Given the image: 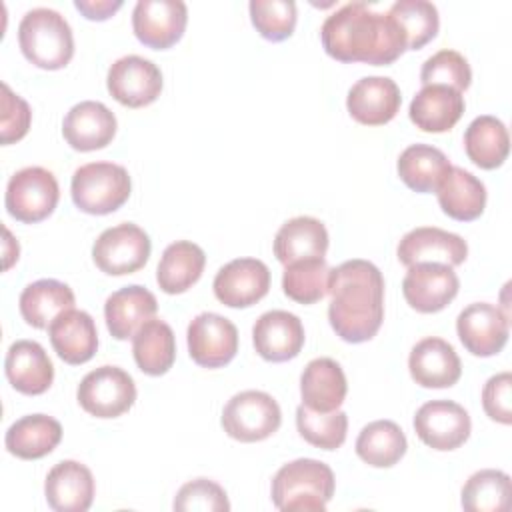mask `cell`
Returning <instances> with one entry per match:
<instances>
[{"instance_id": "cell-1", "label": "cell", "mask_w": 512, "mask_h": 512, "mask_svg": "<svg viewBox=\"0 0 512 512\" xmlns=\"http://www.w3.org/2000/svg\"><path fill=\"white\" fill-rule=\"evenodd\" d=\"M320 40L328 56L338 62L392 64L406 50V40L388 12H374L366 2H348L332 12Z\"/></svg>"}, {"instance_id": "cell-2", "label": "cell", "mask_w": 512, "mask_h": 512, "mask_svg": "<svg viewBox=\"0 0 512 512\" xmlns=\"http://www.w3.org/2000/svg\"><path fill=\"white\" fill-rule=\"evenodd\" d=\"M328 320L344 342L360 344L376 336L384 320V278L368 260H346L330 268Z\"/></svg>"}, {"instance_id": "cell-3", "label": "cell", "mask_w": 512, "mask_h": 512, "mask_svg": "<svg viewBox=\"0 0 512 512\" xmlns=\"http://www.w3.org/2000/svg\"><path fill=\"white\" fill-rule=\"evenodd\" d=\"M334 472L314 458H298L284 464L272 480V502L278 510L324 512L334 496Z\"/></svg>"}, {"instance_id": "cell-4", "label": "cell", "mask_w": 512, "mask_h": 512, "mask_svg": "<svg viewBox=\"0 0 512 512\" xmlns=\"http://www.w3.org/2000/svg\"><path fill=\"white\" fill-rule=\"evenodd\" d=\"M18 44L26 60L44 70H60L74 56L72 28L52 8H32L22 16Z\"/></svg>"}, {"instance_id": "cell-5", "label": "cell", "mask_w": 512, "mask_h": 512, "mask_svg": "<svg viewBox=\"0 0 512 512\" xmlns=\"http://www.w3.org/2000/svg\"><path fill=\"white\" fill-rule=\"evenodd\" d=\"M132 190L130 174L114 162H90L72 174L70 194L78 210L104 216L118 210Z\"/></svg>"}, {"instance_id": "cell-6", "label": "cell", "mask_w": 512, "mask_h": 512, "mask_svg": "<svg viewBox=\"0 0 512 512\" xmlns=\"http://www.w3.org/2000/svg\"><path fill=\"white\" fill-rule=\"evenodd\" d=\"M220 422L230 438L238 442H260L280 428L282 412L270 394L244 390L228 400Z\"/></svg>"}, {"instance_id": "cell-7", "label": "cell", "mask_w": 512, "mask_h": 512, "mask_svg": "<svg viewBox=\"0 0 512 512\" xmlns=\"http://www.w3.org/2000/svg\"><path fill=\"white\" fill-rule=\"evenodd\" d=\"M60 198L56 176L42 166H28L10 176L4 204L12 218L36 224L48 218Z\"/></svg>"}, {"instance_id": "cell-8", "label": "cell", "mask_w": 512, "mask_h": 512, "mask_svg": "<svg viewBox=\"0 0 512 512\" xmlns=\"http://www.w3.org/2000/svg\"><path fill=\"white\" fill-rule=\"evenodd\" d=\"M76 398L84 412L96 418H118L136 402V384L126 370L100 366L80 380Z\"/></svg>"}, {"instance_id": "cell-9", "label": "cell", "mask_w": 512, "mask_h": 512, "mask_svg": "<svg viewBox=\"0 0 512 512\" xmlns=\"http://www.w3.org/2000/svg\"><path fill=\"white\" fill-rule=\"evenodd\" d=\"M150 250L152 244L148 234L132 222H122L106 228L96 238L92 258L104 274L124 276L140 270L148 262Z\"/></svg>"}, {"instance_id": "cell-10", "label": "cell", "mask_w": 512, "mask_h": 512, "mask_svg": "<svg viewBox=\"0 0 512 512\" xmlns=\"http://www.w3.org/2000/svg\"><path fill=\"white\" fill-rule=\"evenodd\" d=\"M162 84L160 68L138 54L122 56L108 68V92L116 102L128 108L152 104L160 96Z\"/></svg>"}, {"instance_id": "cell-11", "label": "cell", "mask_w": 512, "mask_h": 512, "mask_svg": "<svg viewBox=\"0 0 512 512\" xmlns=\"http://www.w3.org/2000/svg\"><path fill=\"white\" fill-rule=\"evenodd\" d=\"M188 354L202 368H222L238 352L236 326L216 312L198 314L186 330Z\"/></svg>"}, {"instance_id": "cell-12", "label": "cell", "mask_w": 512, "mask_h": 512, "mask_svg": "<svg viewBox=\"0 0 512 512\" xmlns=\"http://www.w3.org/2000/svg\"><path fill=\"white\" fill-rule=\"evenodd\" d=\"M416 436L430 448L448 452L460 448L472 430L468 412L452 400H430L414 414Z\"/></svg>"}, {"instance_id": "cell-13", "label": "cell", "mask_w": 512, "mask_h": 512, "mask_svg": "<svg viewBox=\"0 0 512 512\" xmlns=\"http://www.w3.org/2000/svg\"><path fill=\"white\" fill-rule=\"evenodd\" d=\"M460 280L452 266L438 262H420L408 266L402 280V294L410 308L422 314L444 310L458 294Z\"/></svg>"}, {"instance_id": "cell-14", "label": "cell", "mask_w": 512, "mask_h": 512, "mask_svg": "<svg viewBox=\"0 0 512 512\" xmlns=\"http://www.w3.org/2000/svg\"><path fill=\"white\" fill-rule=\"evenodd\" d=\"M188 22V8L182 0H138L132 10L136 38L154 50L174 46Z\"/></svg>"}, {"instance_id": "cell-15", "label": "cell", "mask_w": 512, "mask_h": 512, "mask_svg": "<svg viewBox=\"0 0 512 512\" xmlns=\"http://www.w3.org/2000/svg\"><path fill=\"white\" fill-rule=\"evenodd\" d=\"M508 330V314L488 302L468 304L456 318V332L462 346L480 358L498 354L508 342Z\"/></svg>"}, {"instance_id": "cell-16", "label": "cell", "mask_w": 512, "mask_h": 512, "mask_svg": "<svg viewBox=\"0 0 512 512\" xmlns=\"http://www.w3.org/2000/svg\"><path fill=\"white\" fill-rule=\"evenodd\" d=\"M212 288L224 306L248 308L268 294L270 270L258 258H236L216 272Z\"/></svg>"}, {"instance_id": "cell-17", "label": "cell", "mask_w": 512, "mask_h": 512, "mask_svg": "<svg viewBox=\"0 0 512 512\" xmlns=\"http://www.w3.org/2000/svg\"><path fill=\"white\" fill-rule=\"evenodd\" d=\"M396 254L404 266L438 262L454 268L466 260L468 244L454 232L436 226H420L402 236Z\"/></svg>"}, {"instance_id": "cell-18", "label": "cell", "mask_w": 512, "mask_h": 512, "mask_svg": "<svg viewBox=\"0 0 512 512\" xmlns=\"http://www.w3.org/2000/svg\"><path fill=\"white\" fill-rule=\"evenodd\" d=\"M116 134L114 112L96 100L74 104L62 122V136L70 148L78 152H92L106 148Z\"/></svg>"}, {"instance_id": "cell-19", "label": "cell", "mask_w": 512, "mask_h": 512, "mask_svg": "<svg viewBox=\"0 0 512 512\" xmlns=\"http://www.w3.org/2000/svg\"><path fill=\"white\" fill-rule=\"evenodd\" d=\"M402 104L398 84L388 76L360 78L346 98L350 116L364 126H382L390 122Z\"/></svg>"}, {"instance_id": "cell-20", "label": "cell", "mask_w": 512, "mask_h": 512, "mask_svg": "<svg viewBox=\"0 0 512 512\" xmlns=\"http://www.w3.org/2000/svg\"><path fill=\"white\" fill-rule=\"evenodd\" d=\"M252 342L264 360L286 362L300 354L304 346V326L292 312L270 310L256 320Z\"/></svg>"}, {"instance_id": "cell-21", "label": "cell", "mask_w": 512, "mask_h": 512, "mask_svg": "<svg viewBox=\"0 0 512 512\" xmlns=\"http://www.w3.org/2000/svg\"><path fill=\"white\" fill-rule=\"evenodd\" d=\"M408 370L412 380L422 388H450L460 380L462 362L452 344L428 336L410 350Z\"/></svg>"}, {"instance_id": "cell-22", "label": "cell", "mask_w": 512, "mask_h": 512, "mask_svg": "<svg viewBox=\"0 0 512 512\" xmlns=\"http://www.w3.org/2000/svg\"><path fill=\"white\" fill-rule=\"evenodd\" d=\"M44 496L54 512H86L94 500V476L84 464L62 460L48 472Z\"/></svg>"}, {"instance_id": "cell-23", "label": "cell", "mask_w": 512, "mask_h": 512, "mask_svg": "<svg viewBox=\"0 0 512 512\" xmlns=\"http://www.w3.org/2000/svg\"><path fill=\"white\" fill-rule=\"evenodd\" d=\"M4 372L12 388L26 396L44 394L54 380L52 360L34 340H16L10 344L4 360Z\"/></svg>"}, {"instance_id": "cell-24", "label": "cell", "mask_w": 512, "mask_h": 512, "mask_svg": "<svg viewBox=\"0 0 512 512\" xmlns=\"http://www.w3.org/2000/svg\"><path fill=\"white\" fill-rule=\"evenodd\" d=\"M156 310H158L156 296L148 288L140 284L124 286L106 298V304H104L106 328L116 340H128L148 320L154 318Z\"/></svg>"}, {"instance_id": "cell-25", "label": "cell", "mask_w": 512, "mask_h": 512, "mask_svg": "<svg viewBox=\"0 0 512 512\" xmlns=\"http://www.w3.org/2000/svg\"><path fill=\"white\" fill-rule=\"evenodd\" d=\"M54 352L72 366L88 362L98 350V332L92 316L84 310L70 308L54 318L48 326Z\"/></svg>"}, {"instance_id": "cell-26", "label": "cell", "mask_w": 512, "mask_h": 512, "mask_svg": "<svg viewBox=\"0 0 512 512\" xmlns=\"http://www.w3.org/2000/svg\"><path fill=\"white\" fill-rule=\"evenodd\" d=\"M464 96L462 92L442 86V84H430L422 86L416 96L410 102V120L420 128L422 132H448L456 126V122L464 114Z\"/></svg>"}, {"instance_id": "cell-27", "label": "cell", "mask_w": 512, "mask_h": 512, "mask_svg": "<svg viewBox=\"0 0 512 512\" xmlns=\"http://www.w3.org/2000/svg\"><path fill=\"white\" fill-rule=\"evenodd\" d=\"M348 392L346 376L332 358H314L300 376L302 404L314 412L338 410Z\"/></svg>"}, {"instance_id": "cell-28", "label": "cell", "mask_w": 512, "mask_h": 512, "mask_svg": "<svg viewBox=\"0 0 512 512\" xmlns=\"http://www.w3.org/2000/svg\"><path fill=\"white\" fill-rule=\"evenodd\" d=\"M328 250V230L312 216H296L280 226L274 236V256L288 266L298 260L324 258Z\"/></svg>"}, {"instance_id": "cell-29", "label": "cell", "mask_w": 512, "mask_h": 512, "mask_svg": "<svg viewBox=\"0 0 512 512\" xmlns=\"http://www.w3.org/2000/svg\"><path fill=\"white\" fill-rule=\"evenodd\" d=\"M62 440V426L48 414H28L6 430V450L22 460H38L50 454Z\"/></svg>"}, {"instance_id": "cell-30", "label": "cell", "mask_w": 512, "mask_h": 512, "mask_svg": "<svg viewBox=\"0 0 512 512\" xmlns=\"http://www.w3.org/2000/svg\"><path fill=\"white\" fill-rule=\"evenodd\" d=\"M74 300V292L68 284L54 278H42L22 290L18 306L28 326L44 330L58 314L74 308Z\"/></svg>"}, {"instance_id": "cell-31", "label": "cell", "mask_w": 512, "mask_h": 512, "mask_svg": "<svg viewBox=\"0 0 512 512\" xmlns=\"http://www.w3.org/2000/svg\"><path fill=\"white\" fill-rule=\"evenodd\" d=\"M206 254L190 240H176L166 246L156 268V282L166 294H182L196 284L204 272Z\"/></svg>"}, {"instance_id": "cell-32", "label": "cell", "mask_w": 512, "mask_h": 512, "mask_svg": "<svg viewBox=\"0 0 512 512\" xmlns=\"http://www.w3.org/2000/svg\"><path fill=\"white\" fill-rule=\"evenodd\" d=\"M398 176L414 192H436L450 174L446 154L430 144H412L398 156Z\"/></svg>"}, {"instance_id": "cell-33", "label": "cell", "mask_w": 512, "mask_h": 512, "mask_svg": "<svg viewBox=\"0 0 512 512\" xmlns=\"http://www.w3.org/2000/svg\"><path fill=\"white\" fill-rule=\"evenodd\" d=\"M436 194L442 212L460 222L476 220L486 206V186L474 174L458 166H452Z\"/></svg>"}, {"instance_id": "cell-34", "label": "cell", "mask_w": 512, "mask_h": 512, "mask_svg": "<svg viewBox=\"0 0 512 512\" xmlns=\"http://www.w3.org/2000/svg\"><path fill=\"white\" fill-rule=\"evenodd\" d=\"M466 156L484 170H494L504 164L510 152L508 128L496 116L484 114L474 118L464 132Z\"/></svg>"}, {"instance_id": "cell-35", "label": "cell", "mask_w": 512, "mask_h": 512, "mask_svg": "<svg viewBox=\"0 0 512 512\" xmlns=\"http://www.w3.org/2000/svg\"><path fill=\"white\" fill-rule=\"evenodd\" d=\"M132 354L136 366L148 376L166 374L176 360V338L164 320H148L132 336Z\"/></svg>"}, {"instance_id": "cell-36", "label": "cell", "mask_w": 512, "mask_h": 512, "mask_svg": "<svg viewBox=\"0 0 512 512\" xmlns=\"http://www.w3.org/2000/svg\"><path fill=\"white\" fill-rule=\"evenodd\" d=\"M408 442L402 428L392 420L366 424L356 438V454L368 466L390 468L406 454Z\"/></svg>"}, {"instance_id": "cell-37", "label": "cell", "mask_w": 512, "mask_h": 512, "mask_svg": "<svg viewBox=\"0 0 512 512\" xmlns=\"http://www.w3.org/2000/svg\"><path fill=\"white\" fill-rule=\"evenodd\" d=\"M388 16L404 34L406 50H420L440 28L438 10L428 0H398L390 6Z\"/></svg>"}, {"instance_id": "cell-38", "label": "cell", "mask_w": 512, "mask_h": 512, "mask_svg": "<svg viewBox=\"0 0 512 512\" xmlns=\"http://www.w3.org/2000/svg\"><path fill=\"white\" fill-rule=\"evenodd\" d=\"M510 488V476L502 470L474 472L462 488V508L466 512H504L510 504Z\"/></svg>"}, {"instance_id": "cell-39", "label": "cell", "mask_w": 512, "mask_h": 512, "mask_svg": "<svg viewBox=\"0 0 512 512\" xmlns=\"http://www.w3.org/2000/svg\"><path fill=\"white\" fill-rule=\"evenodd\" d=\"M330 268L324 258L292 262L284 268L282 290L298 304H314L328 294Z\"/></svg>"}, {"instance_id": "cell-40", "label": "cell", "mask_w": 512, "mask_h": 512, "mask_svg": "<svg viewBox=\"0 0 512 512\" xmlns=\"http://www.w3.org/2000/svg\"><path fill=\"white\" fill-rule=\"evenodd\" d=\"M296 428L308 444L322 450H336L346 440L348 416L342 410L314 412L300 404L296 408Z\"/></svg>"}, {"instance_id": "cell-41", "label": "cell", "mask_w": 512, "mask_h": 512, "mask_svg": "<svg viewBox=\"0 0 512 512\" xmlns=\"http://www.w3.org/2000/svg\"><path fill=\"white\" fill-rule=\"evenodd\" d=\"M248 10L258 34L270 42L290 38L296 28L298 14L292 0H252Z\"/></svg>"}, {"instance_id": "cell-42", "label": "cell", "mask_w": 512, "mask_h": 512, "mask_svg": "<svg viewBox=\"0 0 512 512\" xmlns=\"http://www.w3.org/2000/svg\"><path fill=\"white\" fill-rule=\"evenodd\" d=\"M472 70L468 60L456 50H438L432 54L420 68V82L422 86L442 84L450 86L458 92H464L470 86Z\"/></svg>"}, {"instance_id": "cell-43", "label": "cell", "mask_w": 512, "mask_h": 512, "mask_svg": "<svg viewBox=\"0 0 512 512\" xmlns=\"http://www.w3.org/2000/svg\"><path fill=\"white\" fill-rule=\"evenodd\" d=\"M174 510L178 512H228L230 502L220 484L208 478H196L186 482L176 498H174Z\"/></svg>"}, {"instance_id": "cell-44", "label": "cell", "mask_w": 512, "mask_h": 512, "mask_svg": "<svg viewBox=\"0 0 512 512\" xmlns=\"http://www.w3.org/2000/svg\"><path fill=\"white\" fill-rule=\"evenodd\" d=\"M32 122V110L24 98L14 94L8 84L2 82V118H0V142L12 144L28 134Z\"/></svg>"}, {"instance_id": "cell-45", "label": "cell", "mask_w": 512, "mask_h": 512, "mask_svg": "<svg viewBox=\"0 0 512 512\" xmlns=\"http://www.w3.org/2000/svg\"><path fill=\"white\" fill-rule=\"evenodd\" d=\"M482 406L490 420L500 424L512 422V374L500 372L482 388Z\"/></svg>"}, {"instance_id": "cell-46", "label": "cell", "mask_w": 512, "mask_h": 512, "mask_svg": "<svg viewBox=\"0 0 512 512\" xmlns=\"http://www.w3.org/2000/svg\"><path fill=\"white\" fill-rule=\"evenodd\" d=\"M76 10L88 20H108L122 8V0H76Z\"/></svg>"}]
</instances>
